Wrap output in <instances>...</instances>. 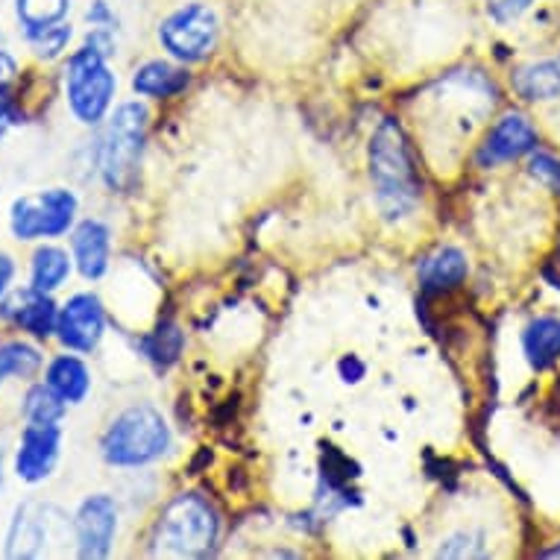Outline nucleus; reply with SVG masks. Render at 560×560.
Masks as SVG:
<instances>
[{
  "mask_svg": "<svg viewBox=\"0 0 560 560\" xmlns=\"http://www.w3.org/2000/svg\"><path fill=\"white\" fill-rule=\"evenodd\" d=\"M45 382L68 405H80L85 402V396L92 390V370H89V364L83 359H77V355H56L47 364Z\"/></svg>",
  "mask_w": 560,
  "mask_h": 560,
  "instance_id": "16",
  "label": "nucleus"
},
{
  "mask_svg": "<svg viewBox=\"0 0 560 560\" xmlns=\"http://www.w3.org/2000/svg\"><path fill=\"white\" fill-rule=\"evenodd\" d=\"M68 12H71V0H15V19L27 38L62 24Z\"/></svg>",
  "mask_w": 560,
  "mask_h": 560,
  "instance_id": "21",
  "label": "nucleus"
},
{
  "mask_svg": "<svg viewBox=\"0 0 560 560\" xmlns=\"http://www.w3.org/2000/svg\"><path fill=\"white\" fill-rule=\"evenodd\" d=\"M15 112H12V101H10V94L7 92H0V124L3 120H10Z\"/></svg>",
  "mask_w": 560,
  "mask_h": 560,
  "instance_id": "32",
  "label": "nucleus"
},
{
  "mask_svg": "<svg viewBox=\"0 0 560 560\" xmlns=\"http://www.w3.org/2000/svg\"><path fill=\"white\" fill-rule=\"evenodd\" d=\"M59 455H62V429H59V423H27V429L21 432L12 469H15V476L21 481L38 485V481L54 476Z\"/></svg>",
  "mask_w": 560,
  "mask_h": 560,
  "instance_id": "9",
  "label": "nucleus"
},
{
  "mask_svg": "<svg viewBox=\"0 0 560 560\" xmlns=\"http://www.w3.org/2000/svg\"><path fill=\"white\" fill-rule=\"evenodd\" d=\"M71 253H74V265L83 279L97 282L106 276L112 261V232L103 221L85 218L74 223L71 230Z\"/></svg>",
  "mask_w": 560,
  "mask_h": 560,
  "instance_id": "14",
  "label": "nucleus"
},
{
  "mask_svg": "<svg viewBox=\"0 0 560 560\" xmlns=\"http://www.w3.org/2000/svg\"><path fill=\"white\" fill-rule=\"evenodd\" d=\"M118 534V505L106 493H94L83 499L74 514V542L77 555L85 560L109 558Z\"/></svg>",
  "mask_w": 560,
  "mask_h": 560,
  "instance_id": "8",
  "label": "nucleus"
},
{
  "mask_svg": "<svg viewBox=\"0 0 560 560\" xmlns=\"http://www.w3.org/2000/svg\"><path fill=\"white\" fill-rule=\"evenodd\" d=\"M77 209H80V200L68 188L24 194L12 202L10 230L19 241L59 238L68 230H74Z\"/></svg>",
  "mask_w": 560,
  "mask_h": 560,
  "instance_id": "7",
  "label": "nucleus"
},
{
  "mask_svg": "<svg viewBox=\"0 0 560 560\" xmlns=\"http://www.w3.org/2000/svg\"><path fill=\"white\" fill-rule=\"evenodd\" d=\"M532 174L540 179V183L551 185L560 191V162H555L551 156H534Z\"/></svg>",
  "mask_w": 560,
  "mask_h": 560,
  "instance_id": "28",
  "label": "nucleus"
},
{
  "mask_svg": "<svg viewBox=\"0 0 560 560\" xmlns=\"http://www.w3.org/2000/svg\"><path fill=\"white\" fill-rule=\"evenodd\" d=\"M106 335V308L94 294H74L59 308L56 338L71 352H92Z\"/></svg>",
  "mask_w": 560,
  "mask_h": 560,
  "instance_id": "10",
  "label": "nucleus"
},
{
  "mask_svg": "<svg viewBox=\"0 0 560 560\" xmlns=\"http://www.w3.org/2000/svg\"><path fill=\"white\" fill-rule=\"evenodd\" d=\"M221 534V520L206 499L176 497L153 528V555L167 558H206Z\"/></svg>",
  "mask_w": 560,
  "mask_h": 560,
  "instance_id": "3",
  "label": "nucleus"
},
{
  "mask_svg": "<svg viewBox=\"0 0 560 560\" xmlns=\"http://www.w3.org/2000/svg\"><path fill=\"white\" fill-rule=\"evenodd\" d=\"M74 36V30L71 24H56V27L45 30V33H36V36H30V47L36 50L38 59H56V56H62L68 50V42Z\"/></svg>",
  "mask_w": 560,
  "mask_h": 560,
  "instance_id": "25",
  "label": "nucleus"
},
{
  "mask_svg": "<svg viewBox=\"0 0 560 560\" xmlns=\"http://www.w3.org/2000/svg\"><path fill=\"white\" fill-rule=\"evenodd\" d=\"M534 148H537V129L532 127V120L523 115H505L490 129V136L478 150V165L497 167L502 162H514V159L532 153Z\"/></svg>",
  "mask_w": 560,
  "mask_h": 560,
  "instance_id": "12",
  "label": "nucleus"
},
{
  "mask_svg": "<svg viewBox=\"0 0 560 560\" xmlns=\"http://www.w3.org/2000/svg\"><path fill=\"white\" fill-rule=\"evenodd\" d=\"M221 38V19L209 3L188 0L159 21V45L176 62L194 65L209 59Z\"/></svg>",
  "mask_w": 560,
  "mask_h": 560,
  "instance_id": "6",
  "label": "nucleus"
},
{
  "mask_svg": "<svg viewBox=\"0 0 560 560\" xmlns=\"http://www.w3.org/2000/svg\"><path fill=\"white\" fill-rule=\"evenodd\" d=\"M12 276H15V258L10 253H0V303L10 294Z\"/></svg>",
  "mask_w": 560,
  "mask_h": 560,
  "instance_id": "30",
  "label": "nucleus"
},
{
  "mask_svg": "<svg viewBox=\"0 0 560 560\" xmlns=\"http://www.w3.org/2000/svg\"><path fill=\"white\" fill-rule=\"evenodd\" d=\"M15 74H19V65H15V59H12L7 50H0V92H7V89H10Z\"/></svg>",
  "mask_w": 560,
  "mask_h": 560,
  "instance_id": "31",
  "label": "nucleus"
},
{
  "mask_svg": "<svg viewBox=\"0 0 560 560\" xmlns=\"http://www.w3.org/2000/svg\"><path fill=\"white\" fill-rule=\"evenodd\" d=\"M534 3L537 0H487V15L497 21L499 27H508L528 15Z\"/></svg>",
  "mask_w": 560,
  "mask_h": 560,
  "instance_id": "26",
  "label": "nucleus"
},
{
  "mask_svg": "<svg viewBox=\"0 0 560 560\" xmlns=\"http://www.w3.org/2000/svg\"><path fill=\"white\" fill-rule=\"evenodd\" d=\"M485 549H478L476 534H455L438 549V558H485Z\"/></svg>",
  "mask_w": 560,
  "mask_h": 560,
  "instance_id": "27",
  "label": "nucleus"
},
{
  "mask_svg": "<svg viewBox=\"0 0 560 560\" xmlns=\"http://www.w3.org/2000/svg\"><path fill=\"white\" fill-rule=\"evenodd\" d=\"M0 314L10 323H15L21 331H30L38 340L50 338L56 331V320H59V308L50 300V294L36 291V288H24V291L7 294V300L0 303Z\"/></svg>",
  "mask_w": 560,
  "mask_h": 560,
  "instance_id": "13",
  "label": "nucleus"
},
{
  "mask_svg": "<svg viewBox=\"0 0 560 560\" xmlns=\"http://www.w3.org/2000/svg\"><path fill=\"white\" fill-rule=\"evenodd\" d=\"M109 56L101 50L83 45L80 50L68 56L65 65V94H68V106L80 124L94 127L101 124L112 109L115 92H118V80L112 74Z\"/></svg>",
  "mask_w": 560,
  "mask_h": 560,
  "instance_id": "5",
  "label": "nucleus"
},
{
  "mask_svg": "<svg viewBox=\"0 0 560 560\" xmlns=\"http://www.w3.org/2000/svg\"><path fill=\"white\" fill-rule=\"evenodd\" d=\"M171 450V429L153 405H132L120 411L101 438V455L109 467L138 469Z\"/></svg>",
  "mask_w": 560,
  "mask_h": 560,
  "instance_id": "2",
  "label": "nucleus"
},
{
  "mask_svg": "<svg viewBox=\"0 0 560 560\" xmlns=\"http://www.w3.org/2000/svg\"><path fill=\"white\" fill-rule=\"evenodd\" d=\"M85 21L92 24V27H109L115 30V12L109 10V3L106 0H94L89 12H85Z\"/></svg>",
  "mask_w": 560,
  "mask_h": 560,
  "instance_id": "29",
  "label": "nucleus"
},
{
  "mask_svg": "<svg viewBox=\"0 0 560 560\" xmlns=\"http://www.w3.org/2000/svg\"><path fill=\"white\" fill-rule=\"evenodd\" d=\"M65 408H68V402L47 382L45 385H33L24 396L27 423H62Z\"/></svg>",
  "mask_w": 560,
  "mask_h": 560,
  "instance_id": "23",
  "label": "nucleus"
},
{
  "mask_svg": "<svg viewBox=\"0 0 560 560\" xmlns=\"http://www.w3.org/2000/svg\"><path fill=\"white\" fill-rule=\"evenodd\" d=\"M0 490H3V460H0Z\"/></svg>",
  "mask_w": 560,
  "mask_h": 560,
  "instance_id": "34",
  "label": "nucleus"
},
{
  "mask_svg": "<svg viewBox=\"0 0 560 560\" xmlns=\"http://www.w3.org/2000/svg\"><path fill=\"white\" fill-rule=\"evenodd\" d=\"M340 373H343V376H349V361L347 359H343V361H340ZM352 373H355V376H364V364H359V361H355V359H352Z\"/></svg>",
  "mask_w": 560,
  "mask_h": 560,
  "instance_id": "33",
  "label": "nucleus"
},
{
  "mask_svg": "<svg viewBox=\"0 0 560 560\" xmlns=\"http://www.w3.org/2000/svg\"><path fill=\"white\" fill-rule=\"evenodd\" d=\"M185 85H188V74H185L183 68L165 62V59L144 62L132 74V92L138 97H153V101L176 97L179 92H185Z\"/></svg>",
  "mask_w": 560,
  "mask_h": 560,
  "instance_id": "17",
  "label": "nucleus"
},
{
  "mask_svg": "<svg viewBox=\"0 0 560 560\" xmlns=\"http://www.w3.org/2000/svg\"><path fill=\"white\" fill-rule=\"evenodd\" d=\"M71 267H74V256H68L62 247L45 244L33 253V261H30V288L54 294L68 282Z\"/></svg>",
  "mask_w": 560,
  "mask_h": 560,
  "instance_id": "19",
  "label": "nucleus"
},
{
  "mask_svg": "<svg viewBox=\"0 0 560 560\" xmlns=\"http://www.w3.org/2000/svg\"><path fill=\"white\" fill-rule=\"evenodd\" d=\"M42 370V352L27 340L0 343V382L7 378H36Z\"/></svg>",
  "mask_w": 560,
  "mask_h": 560,
  "instance_id": "22",
  "label": "nucleus"
},
{
  "mask_svg": "<svg viewBox=\"0 0 560 560\" xmlns=\"http://www.w3.org/2000/svg\"><path fill=\"white\" fill-rule=\"evenodd\" d=\"M467 256L455 247L438 249L434 256H429L420 265V282H423L425 291H452L467 279Z\"/></svg>",
  "mask_w": 560,
  "mask_h": 560,
  "instance_id": "18",
  "label": "nucleus"
},
{
  "mask_svg": "<svg viewBox=\"0 0 560 560\" xmlns=\"http://www.w3.org/2000/svg\"><path fill=\"white\" fill-rule=\"evenodd\" d=\"M514 92L525 101H555L560 97V62L540 59L514 74Z\"/></svg>",
  "mask_w": 560,
  "mask_h": 560,
  "instance_id": "20",
  "label": "nucleus"
},
{
  "mask_svg": "<svg viewBox=\"0 0 560 560\" xmlns=\"http://www.w3.org/2000/svg\"><path fill=\"white\" fill-rule=\"evenodd\" d=\"M370 179L376 191L378 212L385 214L387 221H402L417 212L420 197H423V183L413 165L402 127L390 118L382 120L370 138Z\"/></svg>",
  "mask_w": 560,
  "mask_h": 560,
  "instance_id": "1",
  "label": "nucleus"
},
{
  "mask_svg": "<svg viewBox=\"0 0 560 560\" xmlns=\"http://www.w3.org/2000/svg\"><path fill=\"white\" fill-rule=\"evenodd\" d=\"M523 352L532 370H549L560 361V317L542 314L523 331Z\"/></svg>",
  "mask_w": 560,
  "mask_h": 560,
  "instance_id": "15",
  "label": "nucleus"
},
{
  "mask_svg": "<svg viewBox=\"0 0 560 560\" xmlns=\"http://www.w3.org/2000/svg\"><path fill=\"white\" fill-rule=\"evenodd\" d=\"M148 109L138 101L120 103L109 118V129L101 144V174L109 191H129L136 185L148 138Z\"/></svg>",
  "mask_w": 560,
  "mask_h": 560,
  "instance_id": "4",
  "label": "nucleus"
},
{
  "mask_svg": "<svg viewBox=\"0 0 560 560\" xmlns=\"http://www.w3.org/2000/svg\"><path fill=\"white\" fill-rule=\"evenodd\" d=\"M141 347H144V355H148L156 368H171V364L183 355L185 335L179 331V326L165 323V326H159L153 335H148V338L141 340Z\"/></svg>",
  "mask_w": 560,
  "mask_h": 560,
  "instance_id": "24",
  "label": "nucleus"
},
{
  "mask_svg": "<svg viewBox=\"0 0 560 560\" xmlns=\"http://www.w3.org/2000/svg\"><path fill=\"white\" fill-rule=\"evenodd\" d=\"M56 508L42 502H24L15 508L10 532H7V555L10 558H42L54 537Z\"/></svg>",
  "mask_w": 560,
  "mask_h": 560,
  "instance_id": "11",
  "label": "nucleus"
}]
</instances>
